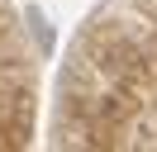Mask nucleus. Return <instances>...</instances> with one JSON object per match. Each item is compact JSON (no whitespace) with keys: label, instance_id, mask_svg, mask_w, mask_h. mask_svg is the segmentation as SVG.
<instances>
[{"label":"nucleus","instance_id":"nucleus-1","mask_svg":"<svg viewBox=\"0 0 157 152\" xmlns=\"http://www.w3.org/2000/svg\"><path fill=\"white\" fill-rule=\"evenodd\" d=\"M29 19H33V33H38V43H43V48H48V43H52V33H48V24H43V14H38V10H33V14H29Z\"/></svg>","mask_w":157,"mask_h":152}]
</instances>
